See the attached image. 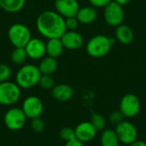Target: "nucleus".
<instances>
[{
    "instance_id": "obj_1",
    "label": "nucleus",
    "mask_w": 146,
    "mask_h": 146,
    "mask_svg": "<svg viewBox=\"0 0 146 146\" xmlns=\"http://www.w3.org/2000/svg\"><path fill=\"white\" fill-rule=\"evenodd\" d=\"M38 32L44 38H60L67 31L65 18L56 10H45L38 15L36 20Z\"/></svg>"
},
{
    "instance_id": "obj_2",
    "label": "nucleus",
    "mask_w": 146,
    "mask_h": 146,
    "mask_svg": "<svg viewBox=\"0 0 146 146\" xmlns=\"http://www.w3.org/2000/svg\"><path fill=\"white\" fill-rule=\"evenodd\" d=\"M41 73L33 64H25L21 66L15 74V83L21 89H30L38 84Z\"/></svg>"
},
{
    "instance_id": "obj_3",
    "label": "nucleus",
    "mask_w": 146,
    "mask_h": 146,
    "mask_svg": "<svg viewBox=\"0 0 146 146\" xmlns=\"http://www.w3.org/2000/svg\"><path fill=\"white\" fill-rule=\"evenodd\" d=\"M115 43V39L107 37L103 34H98L92 38L86 44L87 54L94 58H100L105 56L111 50L112 44Z\"/></svg>"
},
{
    "instance_id": "obj_4",
    "label": "nucleus",
    "mask_w": 146,
    "mask_h": 146,
    "mask_svg": "<svg viewBox=\"0 0 146 146\" xmlns=\"http://www.w3.org/2000/svg\"><path fill=\"white\" fill-rule=\"evenodd\" d=\"M8 38L14 47H25L32 38L31 31L24 24L15 23L8 30Z\"/></svg>"
},
{
    "instance_id": "obj_5",
    "label": "nucleus",
    "mask_w": 146,
    "mask_h": 146,
    "mask_svg": "<svg viewBox=\"0 0 146 146\" xmlns=\"http://www.w3.org/2000/svg\"><path fill=\"white\" fill-rule=\"evenodd\" d=\"M21 96V89L9 80L0 83V105L10 106L16 104Z\"/></svg>"
},
{
    "instance_id": "obj_6",
    "label": "nucleus",
    "mask_w": 146,
    "mask_h": 146,
    "mask_svg": "<svg viewBox=\"0 0 146 146\" xmlns=\"http://www.w3.org/2000/svg\"><path fill=\"white\" fill-rule=\"evenodd\" d=\"M27 117L21 108L13 107L8 110L3 115L5 127L11 131L21 130L26 124Z\"/></svg>"
},
{
    "instance_id": "obj_7",
    "label": "nucleus",
    "mask_w": 146,
    "mask_h": 146,
    "mask_svg": "<svg viewBox=\"0 0 146 146\" xmlns=\"http://www.w3.org/2000/svg\"><path fill=\"white\" fill-rule=\"evenodd\" d=\"M141 108V103L139 98L133 93L125 94L120 102V111L124 117L133 118L136 116Z\"/></svg>"
},
{
    "instance_id": "obj_8",
    "label": "nucleus",
    "mask_w": 146,
    "mask_h": 146,
    "mask_svg": "<svg viewBox=\"0 0 146 146\" xmlns=\"http://www.w3.org/2000/svg\"><path fill=\"white\" fill-rule=\"evenodd\" d=\"M121 143L130 145L138 140V130L136 127L128 121H122L116 125L115 129Z\"/></svg>"
},
{
    "instance_id": "obj_9",
    "label": "nucleus",
    "mask_w": 146,
    "mask_h": 146,
    "mask_svg": "<svg viewBox=\"0 0 146 146\" xmlns=\"http://www.w3.org/2000/svg\"><path fill=\"white\" fill-rule=\"evenodd\" d=\"M104 17L105 22L111 27H118L124 20V10L121 5L112 1L104 7Z\"/></svg>"
},
{
    "instance_id": "obj_10",
    "label": "nucleus",
    "mask_w": 146,
    "mask_h": 146,
    "mask_svg": "<svg viewBox=\"0 0 146 146\" xmlns=\"http://www.w3.org/2000/svg\"><path fill=\"white\" fill-rule=\"evenodd\" d=\"M21 110L27 119H34L40 117L44 110L42 100L36 96H29L26 98L22 103Z\"/></svg>"
},
{
    "instance_id": "obj_11",
    "label": "nucleus",
    "mask_w": 146,
    "mask_h": 146,
    "mask_svg": "<svg viewBox=\"0 0 146 146\" xmlns=\"http://www.w3.org/2000/svg\"><path fill=\"white\" fill-rule=\"evenodd\" d=\"M54 5L56 11L64 18L76 16L80 8L77 0H55Z\"/></svg>"
},
{
    "instance_id": "obj_12",
    "label": "nucleus",
    "mask_w": 146,
    "mask_h": 146,
    "mask_svg": "<svg viewBox=\"0 0 146 146\" xmlns=\"http://www.w3.org/2000/svg\"><path fill=\"white\" fill-rule=\"evenodd\" d=\"M24 48L27 56L33 60L42 59L46 54L45 43L38 38H32Z\"/></svg>"
},
{
    "instance_id": "obj_13",
    "label": "nucleus",
    "mask_w": 146,
    "mask_h": 146,
    "mask_svg": "<svg viewBox=\"0 0 146 146\" xmlns=\"http://www.w3.org/2000/svg\"><path fill=\"white\" fill-rule=\"evenodd\" d=\"M75 138L82 143H88L92 141L97 134V130L91 123V121H83L76 126L74 128Z\"/></svg>"
},
{
    "instance_id": "obj_14",
    "label": "nucleus",
    "mask_w": 146,
    "mask_h": 146,
    "mask_svg": "<svg viewBox=\"0 0 146 146\" xmlns=\"http://www.w3.org/2000/svg\"><path fill=\"white\" fill-rule=\"evenodd\" d=\"M60 38L64 46V49L70 50H78L81 48V46L84 44V38L82 35L80 33L76 32L75 30H67Z\"/></svg>"
},
{
    "instance_id": "obj_15",
    "label": "nucleus",
    "mask_w": 146,
    "mask_h": 146,
    "mask_svg": "<svg viewBox=\"0 0 146 146\" xmlns=\"http://www.w3.org/2000/svg\"><path fill=\"white\" fill-rule=\"evenodd\" d=\"M51 96L59 102L69 101L74 96V89L68 84L55 85L51 89Z\"/></svg>"
},
{
    "instance_id": "obj_16",
    "label": "nucleus",
    "mask_w": 146,
    "mask_h": 146,
    "mask_svg": "<svg viewBox=\"0 0 146 146\" xmlns=\"http://www.w3.org/2000/svg\"><path fill=\"white\" fill-rule=\"evenodd\" d=\"M97 17L98 12L93 6H85L80 8L76 14V18L79 23L81 24H91L97 19Z\"/></svg>"
},
{
    "instance_id": "obj_17",
    "label": "nucleus",
    "mask_w": 146,
    "mask_h": 146,
    "mask_svg": "<svg viewBox=\"0 0 146 146\" xmlns=\"http://www.w3.org/2000/svg\"><path fill=\"white\" fill-rule=\"evenodd\" d=\"M115 38L120 43L123 44H129L133 41L134 38L133 31L130 27L121 24L118 27H116Z\"/></svg>"
},
{
    "instance_id": "obj_18",
    "label": "nucleus",
    "mask_w": 146,
    "mask_h": 146,
    "mask_svg": "<svg viewBox=\"0 0 146 146\" xmlns=\"http://www.w3.org/2000/svg\"><path fill=\"white\" fill-rule=\"evenodd\" d=\"M57 67H58V63L56 58L49 56L43 57L38 66L41 74H44V75H51L56 71Z\"/></svg>"
},
{
    "instance_id": "obj_19",
    "label": "nucleus",
    "mask_w": 146,
    "mask_h": 146,
    "mask_svg": "<svg viewBox=\"0 0 146 146\" xmlns=\"http://www.w3.org/2000/svg\"><path fill=\"white\" fill-rule=\"evenodd\" d=\"M46 55L54 58L59 57L64 50V46L61 41V38H50L45 44Z\"/></svg>"
},
{
    "instance_id": "obj_20",
    "label": "nucleus",
    "mask_w": 146,
    "mask_h": 146,
    "mask_svg": "<svg viewBox=\"0 0 146 146\" xmlns=\"http://www.w3.org/2000/svg\"><path fill=\"white\" fill-rule=\"evenodd\" d=\"M120 140L115 130L104 129L100 137L101 146H120Z\"/></svg>"
},
{
    "instance_id": "obj_21",
    "label": "nucleus",
    "mask_w": 146,
    "mask_h": 146,
    "mask_svg": "<svg viewBox=\"0 0 146 146\" xmlns=\"http://www.w3.org/2000/svg\"><path fill=\"white\" fill-rule=\"evenodd\" d=\"M26 0H0V8L8 13H17L25 6Z\"/></svg>"
},
{
    "instance_id": "obj_22",
    "label": "nucleus",
    "mask_w": 146,
    "mask_h": 146,
    "mask_svg": "<svg viewBox=\"0 0 146 146\" xmlns=\"http://www.w3.org/2000/svg\"><path fill=\"white\" fill-rule=\"evenodd\" d=\"M27 57L28 56L24 47H15V49L11 51L10 54L11 62L17 65L23 64Z\"/></svg>"
},
{
    "instance_id": "obj_23",
    "label": "nucleus",
    "mask_w": 146,
    "mask_h": 146,
    "mask_svg": "<svg viewBox=\"0 0 146 146\" xmlns=\"http://www.w3.org/2000/svg\"><path fill=\"white\" fill-rule=\"evenodd\" d=\"M91 123L97 131H104L106 126V119L104 115L98 113H93L91 117Z\"/></svg>"
},
{
    "instance_id": "obj_24",
    "label": "nucleus",
    "mask_w": 146,
    "mask_h": 146,
    "mask_svg": "<svg viewBox=\"0 0 146 146\" xmlns=\"http://www.w3.org/2000/svg\"><path fill=\"white\" fill-rule=\"evenodd\" d=\"M38 85L44 90H51L55 86V80L51 75L42 74Z\"/></svg>"
},
{
    "instance_id": "obj_25",
    "label": "nucleus",
    "mask_w": 146,
    "mask_h": 146,
    "mask_svg": "<svg viewBox=\"0 0 146 146\" xmlns=\"http://www.w3.org/2000/svg\"><path fill=\"white\" fill-rule=\"evenodd\" d=\"M59 136L65 142H68L69 140H72V139H75L74 128H72L70 127H63V128L61 129V131L59 133Z\"/></svg>"
},
{
    "instance_id": "obj_26",
    "label": "nucleus",
    "mask_w": 146,
    "mask_h": 146,
    "mask_svg": "<svg viewBox=\"0 0 146 146\" xmlns=\"http://www.w3.org/2000/svg\"><path fill=\"white\" fill-rule=\"evenodd\" d=\"M11 75H12L11 68L5 63H0V83L9 80Z\"/></svg>"
},
{
    "instance_id": "obj_27",
    "label": "nucleus",
    "mask_w": 146,
    "mask_h": 146,
    "mask_svg": "<svg viewBox=\"0 0 146 146\" xmlns=\"http://www.w3.org/2000/svg\"><path fill=\"white\" fill-rule=\"evenodd\" d=\"M30 127L33 132L38 133H41L44 131V129L45 127V124H44V121L40 117H37V118L31 120Z\"/></svg>"
},
{
    "instance_id": "obj_28",
    "label": "nucleus",
    "mask_w": 146,
    "mask_h": 146,
    "mask_svg": "<svg viewBox=\"0 0 146 146\" xmlns=\"http://www.w3.org/2000/svg\"><path fill=\"white\" fill-rule=\"evenodd\" d=\"M124 119V115H122V113L120 110H115L112 113H110V116H109V121L111 124L114 125H117L120 122H121Z\"/></svg>"
},
{
    "instance_id": "obj_29",
    "label": "nucleus",
    "mask_w": 146,
    "mask_h": 146,
    "mask_svg": "<svg viewBox=\"0 0 146 146\" xmlns=\"http://www.w3.org/2000/svg\"><path fill=\"white\" fill-rule=\"evenodd\" d=\"M65 25H66L67 30L74 31L77 28V27L79 25V21H78L76 16L68 17V18H65Z\"/></svg>"
},
{
    "instance_id": "obj_30",
    "label": "nucleus",
    "mask_w": 146,
    "mask_h": 146,
    "mask_svg": "<svg viewBox=\"0 0 146 146\" xmlns=\"http://www.w3.org/2000/svg\"><path fill=\"white\" fill-rule=\"evenodd\" d=\"M93 7H105L113 0H88Z\"/></svg>"
},
{
    "instance_id": "obj_31",
    "label": "nucleus",
    "mask_w": 146,
    "mask_h": 146,
    "mask_svg": "<svg viewBox=\"0 0 146 146\" xmlns=\"http://www.w3.org/2000/svg\"><path fill=\"white\" fill-rule=\"evenodd\" d=\"M64 146H84V143L80 142V140H78L75 138V139H74L72 140H69V141L66 142Z\"/></svg>"
},
{
    "instance_id": "obj_32",
    "label": "nucleus",
    "mask_w": 146,
    "mask_h": 146,
    "mask_svg": "<svg viewBox=\"0 0 146 146\" xmlns=\"http://www.w3.org/2000/svg\"><path fill=\"white\" fill-rule=\"evenodd\" d=\"M129 146H146V142L144 140H136L133 144H131Z\"/></svg>"
},
{
    "instance_id": "obj_33",
    "label": "nucleus",
    "mask_w": 146,
    "mask_h": 146,
    "mask_svg": "<svg viewBox=\"0 0 146 146\" xmlns=\"http://www.w3.org/2000/svg\"><path fill=\"white\" fill-rule=\"evenodd\" d=\"M114 2H115V3H117L118 4H120V5H121V6H123V5H127V4H128L132 0H113Z\"/></svg>"
},
{
    "instance_id": "obj_34",
    "label": "nucleus",
    "mask_w": 146,
    "mask_h": 146,
    "mask_svg": "<svg viewBox=\"0 0 146 146\" xmlns=\"http://www.w3.org/2000/svg\"><path fill=\"white\" fill-rule=\"evenodd\" d=\"M0 107H1V105H0ZM0 111H1V108H0Z\"/></svg>"
}]
</instances>
